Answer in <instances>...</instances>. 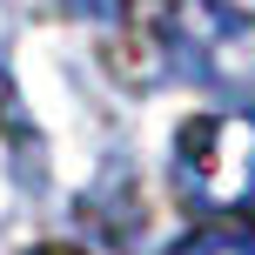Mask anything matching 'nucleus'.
Wrapping results in <instances>:
<instances>
[{
	"instance_id": "obj_3",
	"label": "nucleus",
	"mask_w": 255,
	"mask_h": 255,
	"mask_svg": "<svg viewBox=\"0 0 255 255\" xmlns=\"http://www.w3.org/2000/svg\"><path fill=\"white\" fill-rule=\"evenodd\" d=\"M168 255H255V242L235 229H215V235H195V242H175Z\"/></svg>"
},
{
	"instance_id": "obj_1",
	"label": "nucleus",
	"mask_w": 255,
	"mask_h": 255,
	"mask_svg": "<svg viewBox=\"0 0 255 255\" xmlns=\"http://www.w3.org/2000/svg\"><path fill=\"white\" fill-rule=\"evenodd\" d=\"M161 47L202 88H255V13L235 0H168Z\"/></svg>"
},
{
	"instance_id": "obj_2",
	"label": "nucleus",
	"mask_w": 255,
	"mask_h": 255,
	"mask_svg": "<svg viewBox=\"0 0 255 255\" xmlns=\"http://www.w3.org/2000/svg\"><path fill=\"white\" fill-rule=\"evenodd\" d=\"M175 181L195 208L255 215V115L188 121L175 141Z\"/></svg>"
}]
</instances>
